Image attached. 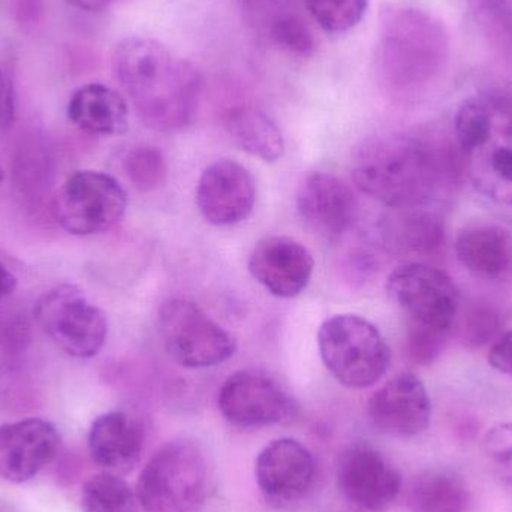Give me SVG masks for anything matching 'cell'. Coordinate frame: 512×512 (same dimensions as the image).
I'll return each instance as SVG.
<instances>
[{
	"label": "cell",
	"mask_w": 512,
	"mask_h": 512,
	"mask_svg": "<svg viewBox=\"0 0 512 512\" xmlns=\"http://www.w3.org/2000/svg\"><path fill=\"white\" fill-rule=\"evenodd\" d=\"M113 69L149 128L174 132L194 122L203 78L167 45L146 36H128L114 50Z\"/></svg>",
	"instance_id": "cell-1"
},
{
	"label": "cell",
	"mask_w": 512,
	"mask_h": 512,
	"mask_svg": "<svg viewBox=\"0 0 512 512\" xmlns=\"http://www.w3.org/2000/svg\"><path fill=\"white\" fill-rule=\"evenodd\" d=\"M355 185L391 209L429 204L453 176V161L441 147L411 135L364 141L352 158Z\"/></svg>",
	"instance_id": "cell-2"
},
{
	"label": "cell",
	"mask_w": 512,
	"mask_h": 512,
	"mask_svg": "<svg viewBox=\"0 0 512 512\" xmlns=\"http://www.w3.org/2000/svg\"><path fill=\"white\" fill-rule=\"evenodd\" d=\"M210 490L206 451L192 439H174L140 474L137 498L146 512H198Z\"/></svg>",
	"instance_id": "cell-3"
},
{
	"label": "cell",
	"mask_w": 512,
	"mask_h": 512,
	"mask_svg": "<svg viewBox=\"0 0 512 512\" xmlns=\"http://www.w3.org/2000/svg\"><path fill=\"white\" fill-rule=\"evenodd\" d=\"M318 349L328 372L352 390L372 387L390 367V346L381 331L351 313L331 316L321 325Z\"/></svg>",
	"instance_id": "cell-4"
},
{
	"label": "cell",
	"mask_w": 512,
	"mask_h": 512,
	"mask_svg": "<svg viewBox=\"0 0 512 512\" xmlns=\"http://www.w3.org/2000/svg\"><path fill=\"white\" fill-rule=\"evenodd\" d=\"M33 316L54 345L69 357H95L107 342V316L80 288L69 283L42 294L33 307Z\"/></svg>",
	"instance_id": "cell-5"
},
{
	"label": "cell",
	"mask_w": 512,
	"mask_h": 512,
	"mask_svg": "<svg viewBox=\"0 0 512 512\" xmlns=\"http://www.w3.org/2000/svg\"><path fill=\"white\" fill-rule=\"evenodd\" d=\"M159 334L170 357L189 369H207L236 354V340L200 306L170 298L159 307Z\"/></svg>",
	"instance_id": "cell-6"
},
{
	"label": "cell",
	"mask_w": 512,
	"mask_h": 512,
	"mask_svg": "<svg viewBox=\"0 0 512 512\" xmlns=\"http://www.w3.org/2000/svg\"><path fill=\"white\" fill-rule=\"evenodd\" d=\"M128 207L125 189L110 174L78 171L54 200V216L72 236H95L116 227Z\"/></svg>",
	"instance_id": "cell-7"
},
{
	"label": "cell",
	"mask_w": 512,
	"mask_h": 512,
	"mask_svg": "<svg viewBox=\"0 0 512 512\" xmlns=\"http://www.w3.org/2000/svg\"><path fill=\"white\" fill-rule=\"evenodd\" d=\"M388 297L408 316L409 324L450 331L460 307V292L444 270L408 262L387 280Z\"/></svg>",
	"instance_id": "cell-8"
},
{
	"label": "cell",
	"mask_w": 512,
	"mask_h": 512,
	"mask_svg": "<svg viewBox=\"0 0 512 512\" xmlns=\"http://www.w3.org/2000/svg\"><path fill=\"white\" fill-rule=\"evenodd\" d=\"M218 403L225 420L242 429L286 423L297 409L274 376L256 369L233 373L222 385Z\"/></svg>",
	"instance_id": "cell-9"
},
{
	"label": "cell",
	"mask_w": 512,
	"mask_h": 512,
	"mask_svg": "<svg viewBox=\"0 0 512 512\" xmlns=\"http://www.w3.org/2000/svg\"><path fill=\"white\" fill-rule=\"evenodd\" d=\"M336 477L343 496L369 511L390 507L402 490V475L396 466L366 442L349 445L340 454Z\"/></svg>",
	"instance_id": "cell-10"
},
{
	"label": "cell",
	"mask_w": 512,
	"mask_h": 512,
	"mask_svg": "<svg viewBox=\"0 0 512 512\" xmlns=\"http://www.w3.org/2000/svg\"><path fill=\"white\" fill-rule=\"evenodd\" d=\"M429 21L415 11H387L381 27V65L394 86H408L423 77L429 65Z\"/></svg>",
	"instance_id": "cell-11"
},
{
	"label": "cell",
	"mask_w": 512,
	"mask_h": 512,
	"mask_svg": "<svg viewBox=\"0 0 512 512\" xmlns=\"http://www.w3.org/2000/svg\"><path fill=\"white\" fill-rule=\"evenodd\" d=\"M466 171L475 191L487 200L512 206V116L493 104L484 137L465 150Z\"/></svg>",
	"instance_id": "cell-12"
},
{
	"label": "cell",
	"mask_w": 512,
	"mask_h": 512,
	"mask_svg": "<svg viewBox=\"0 0 512 512\" xmlns=\"http://www.w3.org/2000/svg\"><path fill=\"white\" fill-rule=\"evenodd\" d=\"M256 185L248 168L231 159H219L198 180L197 204L215 227L242 224L254 212Z\"/></svg>",
	"instance_id": "cell-13"
},
{
	"label": "cell",
	"mask_w": 512,
	"mask_h": 512,
	"mask_svg": "<svg viewBox=\"0 0 512 512\" xmlns=\"http://www.w3.org/2000/svg\"><path fill=\"white\" fill-rule=\"evenodd\" d=\"M255 477L262 496L271 504L285 507L306 498L312 490L315 459L295 439H276L258 454Z\"/></svg>",
	"instance_id": "cell-14"
},
{
	"label": "cell",
	"mask_w": 512,
	"mask_h": 512,
	"mask_svg": "<svg viewBox=\"0 0 512 512\" xmlns=\"http://www.w3.org/2000/svg\"><path fill=\"white\" fill-rule=\"evenodd\" d=\"M303 224L327 242H337L351 230L358 216V200L351 186L330 173H312L297 194Z\"/></svg>",
	"instance_id": "cell-15"
},
{
	"label": "cell",
	"mask_w": 512,
	"mask_h": 512,
	"mask_svg": "<svg viewBox=\"0 0 512 512\" xmlns=\"http://www.w3.org/2000/svg\"><path fill=\"white\" fill-rule=\"evenodd\" d=\"M60 435L54 424L27 418L0 426V480L23 484L56 459Z\"/></svg>",
	"instance_id": "cell-16"
},
{
	"label": "cell",
	"mask_w": 512,
	"mask_h": 512,
	"mask_svg": "<svg viewBox=\"0 0 512 512\" xmlns=\"http://www.w3.org/2000/svg\"><path fill=\"white\" fill-rule=\"evenodd\" d=\"M367 414L382 433L411 438L429 427L432 402L418 376L400 373L370 397Z\"/></svg>",
	"instance_id": "cell-17"
},
{
	"label": "cell",
	"mask_w": 512,
	"mask_h": 512,
	"mask_svg": "<svg viewBox=\"0 0 512 512\" xmlns=\"http://www.w3.org/2000/svg\"><path fill=\"white\" fill-rule=\"evenodd\" d=\"M248 267L265 291L277 298H294L309 286L315 259L297 240L270 236L256 243Z\"/></svg>",
	"instance_id": "cell-18"
},
{
	"label": "cell",
	"mask_w": 512,
	"mask_h": 512,
	"mask_svg": "<svg viewBox=\"0 0 512 512\" xmlns=\"http://www.w3.org/2000/svg\"><path fill=\"white\" fill-rule=\"evenodd\" d=\"M144 450L143 427L125 412L113 411L93 421L89 451L93 462L111 474H128Z\"/></svg>",
	"instance_id": "cell-19"
},
{
	"label": "cell",
	"mask_w": 512,
	"mask_h": 512,
	"mask_svg": "<svg viewBox=\"0 0 512 512\" xmlns=\"http://www.w3.org/2000/svg\"><path fill=\"white\" fill-rule=\"evenodd\" d=\"M457 259L466 270L487 280L512 277V234L498 225H472L454 243Z\"/></svg>",
	"instance_id": "cell-20"
},
{
	"label": "cell",
	"mask_w": 512,
	"mask_h": 512,
	"mask_svg": "<svg viewBox=\"0 0 512 512\" xmlns=\"http://www.w3.org/2000/svg\"><path fill=\"white\" fill-rule=\"evenodd\" d=\"M66 111L69 120L87 134L110 137L128 129V102L105 84L90 83L75 90Z\"/></svg>",
	"instance_id": "cell-21"
},
{
	"label": "cell",
	"mask_w": 512,
	"mask_h": 512,
	"mask_svg": "<svg viewBox=\"0 0 512 512\" xmlns=\"http://www.w3.org/2000/svg\"><path fill=\"white\" fill-rule=\"evenodd\" d=\"M224 126L234 143L264 162H276L285 152L279 126L261 108L252 104L233 105L224 113Z\"/></svg>",
	"instance_id": "cell-22"
},
{
	"label": "cell",
	"mask_w": 512,
	"mask_h": 512,
	"mask_svg": "<svg viewBox=\"0 0 512 512\" xmlns=\"http://www.w3.org/2000/svg\"><path fill=\"white\" fill-rule=\"evenodd\" d=\"M408 505L412 512H468L471 493L454 472L430 469L412 481Z\"/></svg>",
	"instance_id": "cell-23"
},
{
	"label": "cell",
	"mask_w": 512,
	"mask_h": 512,
	"mask_svg": "<svg viewBox=\"0 0 512 512\" xmlns=\"http://www.w3.org/2000/svg\"><path fill=\"white\" fill-rule=\"evenodd\" d=\"M415 210L402 209L388 216L382 225V237L393 251L402 254H432L441 246L444 230L438 219Z\"/></svg>",
	"instance_id": "cell-24"
},
{
	"label": "cell",
	"mask_w": 512,
	"mask_h": 512,
	"mask_svg": "<svg viewBox=\"0 0 512 512\" xmlns=\"http://www.w3.org/2000/svg\"><path fill=\"white\" fill-rule=\"evenodd\" d=\"M137 493L119 475H93L81 490L83 512H138Z\"/></svg>",
	"instance_id": "cell-25"
},
{
	"label": "cell",
	"mask_w": 512,
	"mask_h": 512,
	"mask_svg": "<svg viewBox=\"0 0 512 512\" xmlns=\"http://www.w3.org/2000/svg\"><path fill=\"white\" fill-rule=\"evenodd\" d=\"M307 11L322 30L342 35L354 29L366 14L369 0H304Z\"/></svg>",
	"instance_id": "cell-26"
},
{
	"label": "cell",
	"mask_w": 512,
	"mask_h": 512,
	"mask_svg": "<svg viewBox=\"0 0 512 512\" xmlns=\"http://www.w3.org/2000/svg\"><path fill=\"white\" fill-rule=\"evenodd\" d=\"M125 171L135 188L150 192L164 185L167 161L158 147L138 146L126 155Z\"/></svg>",
	"instance_id": "cell-27"
},
{
	"label": "cell",
	"mask_w": 512,
	"mask_h": 512,
	"mask_svg": "<svg viewBox=\"0 0 512 512\" xmlns=\"http://www.w3.org/2000/svg\"><path fill=\"white\" fill-rule=\"evenodd\" d=\"M271 42L291 56L310 57L316 50V39L310 27L298 15L282 14L271 21Z\"/></svg>",
	"instance_id": "cell-28"
},
{
	"label": "cell",
	"mask_w": 512,
	"mask_h": 512,
	"mask_svg": "<svg viewBox=\"0 0 512 512\" xmlns=\"http://www.w3.org/2000/svg\"><path fill=\"white\" fill-rule=\"evenodd\" d=\"M483 448L493 474L512 489V423L490 429L484 436Z\"/></svg>",
	"instance_id": "cell-29"
},
{
	"label": "cell",
	"mask_w": 512,
	"mask_h": 512,
	"mask_svg": "<svg viewBox=\"0 0 512 512\" xmlns=\"http://www.w3.org/2000/svg\"><path fill=\"white\" fill-rule=\"evenodd\" d=\"M447 336V331L409 324L406 352L414 363L430 364L441 354Z\"/></svg>",
	"instance_id": "cell-30"
},
{
	"label": "cell",
	"mask_w": 512,
	"mask_h": 512,
	"mask_svg": "<svg viewBox=\"0 0 512 512\" xmlns=\"http://www.w3.org/2000/svg\"><path fill=\"white\" fill-rule=\"evenodd\" d=\"M499 327L501 319L492 307L475 306L463 321V339L469 345H486L495 339Z\"/></svg>",
	"instance_id": "cell-31"
},
{
	"label": "cell",
	"mask_w": 512,
	"mask_h": 512,
	"mask_svg": "<svg viewBox=\"0 0 512 512\" xmlns=\"http://www.w3.org/2000/svg\"><path fill=\"white\" fill-rule=\"evenodd\" d=\"M15 120L14 83L8 69L0 63V128H11Z\"/></svg>",
	"instance_id": "cell-32"
},
{
	"label": "cell",
	"mask_w": 512,
	"mask_h": 512,
	"mask_svg": "<svg viewBox=\"0 0 512 512\" xmlns=\"http://www.w3.org/2000/svg\"><path fill=\"white\" fill-rule=\"evenodd\" d=\"M489 363L493 369L512 376V331L502 334L489 352Z\"/></svg>",
	"instance_id": "cell-33"
},
{
	"label": "cell",
	"mask_w": 512,
	"mask_h": 512,
	"mask_svg": "<svg viewBox=\"0 0 512 512\" xmlns=\"http://www.w3.org/2000/svg\"><path fill=\"white\" fill-rule=\"evenodd\" d=\"M480 14L498 20H512V0H469Z\"/></svg>",
	"instance_id": "cell-34"
},
{
	"label": "cell",
	"mask_w": 512,
	"mask_h": 512,
	"mask_svg": "<svg viewBox=\"0 0 512 512\" xmlns=\"http://www.w3.org/2000/svg\"><path fill=\"white\" fill-rule=\"evenodd\" d=\"M17 288V279L14 274L0 262V301L12 294Z\"/></svg>",
	"instance_id": "cell-35"
},
{
	"label": "cell",
	"mask_w": 512,
	"mask_h": 512,
	"mask_svg": "<svg viewBox=\"0 0 512 512\" xmlns=\"http://www.w3.org/2000/svg\"><path fill=\"white\" fill-rule=\"evenodd\" d=\"M74 8L86 12H99L107 8L111 0H68Z\"/></svg>",
	"instance_id": "cell-36"
},
{
	"label": "cell",
	"mask_w": 512,
	"mask_h": 512,
	"mask_svg": "<svg viewBox=\"0 0 512 512\" xmlns=\"http://www.w3.org/2000/svg\"><path fill=\"white\" fill-rule=\"evenodd\" d=\"M252 2L270 3V2H276V0H252Z\"/></svg>",
	"instance_id": "cell-37"
},
{
	"label": "cell",
	"mask_w": 512,
	"mask_h": 512,
	"mask_svg": "<svg viewBox=\"0 0 512 512\" xmlns=\"http://www.w3.org/2000/svg\"><path fill=\"white\" fill-rule=\"evenodd\" d=\"M3 183V168L2 165H0V186H2Z\"/></svg>",
	"instance_id": "cell-38"
}]
</instances>
